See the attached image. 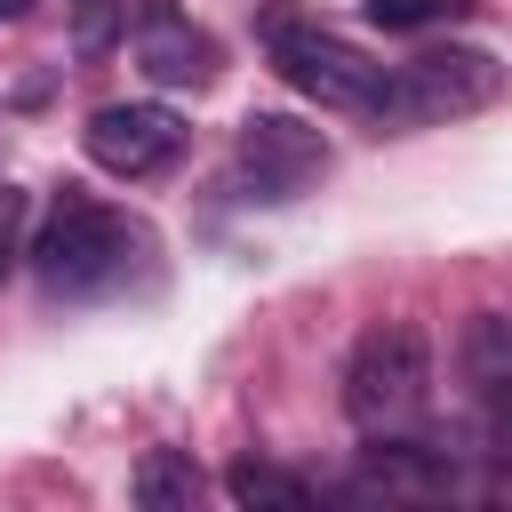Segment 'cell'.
Returning a JSON list of instances; mask_svg holds the SVG:
<instances>
[{
	"mask_svg": "<svg viewBox=\"0 0 512 512\" xmlns=\"http://www.w3.org/2000/svg\"><path fill=\"white\" fill-rule=\"evenodd\" d=\"M200 464L184 456V448H144V464L128 472V496L144 504V512H192L200 504Z\"/></svg>",
	"mask_w": 512,
	"mask_h": 512,
	"instance_id": "obj_8",
	"label": "cell"
},
{
	"mask_svg": "<svg viewBox=\"0 0 512 512\" xmlns=\"http://www.w3.org/2000/svg\"><path fill=\"white\" fill-rule=\"evenodd\" d=\"M376 32H432V24H456L472 16V0H360Z\"/></svg>",
	"mask_w": 512,
	"mask_h": 512,
	"instance_id": "obj_10",
	"label": "cell"
},
{
	"mask_svg": "<svg viewBox=\"0 0 512 512\" xmlns=\"http://www.w3.org/2000/svg\"><path fill=\"white\" fill-rule=\"evenodd\" d=\"M64 8H72V48L80 56H104L128 24V0H64Z\"/></svg>",
	"mask_w": 512,
	"mask_h": 512,
	"instance_id": "obj_11",
	"label": "cell"
},
{
	"mask_svg": "<svg viewBox=\"0 0 512 512\" xmlns=\"http://www.w3.org/2000/svg\"><path fill=\"white\" fill-rule=\"evenodd\" d=\"M256 40H264V56H272V72L296 88V96H312L320 112H368L376 120V104H384V64H368L352 40H336L328 24H312V16H288V8H272L264 24H256Z\"/></svg>",
	"mask_w": 512,
	"mask_h": 512,
	"instance_id": "obj_2",
	"label": "cell"
},
{
	"mask_svg": "<svg viewBox=\"0 0 512 512\" xmlns=\"http://www.w3.org/2000/svg\"><path fill=\"white\" fill-rule=\"evenodd\" d=\"M144 256H152V232L136 216H120V208L88 200V192H56V208H48L40 240H32V272H40L48 296H104Z\"/></svg>",
	"mask_w": 512,
	"mask_h": 512,
	"instance_id": "obj_1",
	"label": "cell"
},
{
	"mask_svg": "<svg viewBox=\"0 0 512 512\" xmlns=\"http://www.w3.org/2000/svg\"><path fill=\"white\" fill-rule=\"evenodd\" d=\"M24 224H32V200L16 192V184H0V280L32 256V240H24Z\"/></svg>",
	"mask_w": 512,
	"mask_h": 512,
	"instance_id": "obj_12",
	"label": "cell"
},
{
	"mask_svg": "<svg viewBox=\"0 0 512 512\" xmlns=\"http://www.w3.org/2000/svg\"><path fill=\"white\" fill-rule=\"evenodd\" d=\"M80 144H88V160H96L104 176L144 184V176H160V168L184 152V120H176L168 104H104V112H88Z\"/></svg>",
	"mask_w": 512,
	"mask_h": 512,
	"instance_id": "obj_6",
	"label": "cell"
},
{
	"mask_svg": "<svg viewBox=\"0 0 512 512\" xmlns=\"http://www.w3.org/2000/svg\"><path fill=\"white\" fill-rule=\"evenodd\" d=\"M224 496H232V504H280V512H304V504H312V480H296V472H280V464H264V456H240V464L224 472Z\"/></svg>",
	"mask_w": 512,
	"mask_h": 512,
	"instance_id": "obj_9",
	"label": "cell"
},
{
	"mask_svg": "<svg viewBox=\"0 0 512 512\" xmlns=\"http://www.w3.org/2000/svg\"><path fill=\"white\" fill-rule=\"evenodd\" d=\"M424 392H432V344L424 328L408 320H376L352 360H344V416L376 440V432H400L424 416Z\"/></svg>",
	"mask_w": 512,
	"mask_h": 512,
	"instance_id": "obj_3",
	"label": "cell"
},
{
	"mask_svg": "<svg viewBox=\"0 0 512 512\" xmlns=\"http://www.w3.org/2000/svg\"><path fill=\"white\" fill-rule=\"evenodd\" d=\"M232 176L248 200H296L328 176V136L288 112H248L232 136Z\"/></svg>",
	"mask_w": 512,
	"mask_h": 512,
	"instance_id": "obj_5",
	"label": "cell"
},
{
	"mask_svg": "<svg viewBox=\"0 0 512 512\" xmlns=\"http://www.w3.org/2000/svg\"><path fill=\"white\" fill-rule=\"evenodd\" d=\"M136 64L160 88H208L216 80V40L176 0H136Z\"/></svg>",
	"mask_w": 512,
	"mask_h": 512,
	"instance_id": "obj_7",
	"label": "cell"
},
{
	"mask_svg": "<svg viewBox=\"0 0 512 512\" xmlns=\"http://www.w3.org/2000/svg\"><path fill=\"white\" fill-rule=\"evenodd\" d=\"M504 88V64L488 48H424L408 56L392 80H384V104H376V128H440V120H464L480 104H496Z\"/></svg>",
	"mask_w": 512,
	"mask_h": 512,
	"instance_id": "obj_4",
	"label": "cell"
},
{
	"mask_svg": "<svg viewBox=\"0 0 512 512\" xmlns=\"http://www.w3.org/2000/svg\"><path fill=\"white\" fill-rule=\"evenodd\" d=\"M16 8H24V0H0V16H16Z\"/></svg>",
	"mask_w": 512,
	"mask_h": 512,
	"instance_id": "obj_13",
	"label": "cell"
}]
</instances>
